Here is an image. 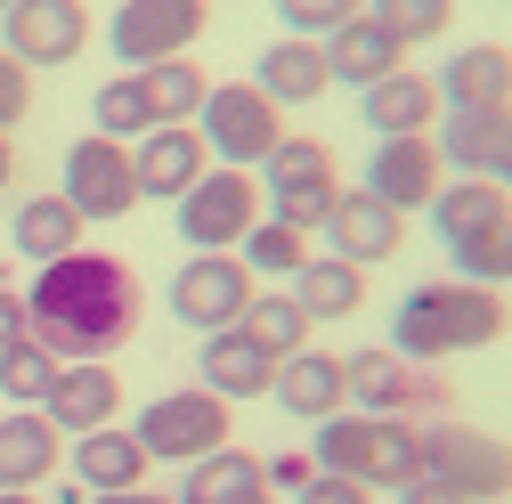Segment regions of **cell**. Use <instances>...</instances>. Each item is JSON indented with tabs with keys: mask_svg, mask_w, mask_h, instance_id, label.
Returning <instances> with one entry per match:
<instances>
[{
	"mask_svg": "<svg viewBox=\"0 0 512 504\" xmlns=\"http://www.w3.org/2000/svg\"><path fill=\"white\" fill-rule=\"evenodd\" d=\"M139 309H147L139 269L82 244V252H66V261H49V269L33 277V293H25V334H33L49 358L82 366V358H114L122 342H131V334H139Z\"/></svg>",
	"mask_w": 512,
	"mask_h": 504,
	"instance_id": "cell-1",
	"label": "cell"
},
{
	"mask_svg": "<svg viewBox=\"0 0 512 504\" xmlns=\"http://www.w3.org/2000/svg\"><path fill=\"white\" fill-rule=\"evenodd\" d=\"M512 309H504V285H464V277H431L399 301L391 318V350L415 358V366H439V358H464V350H488L504 342Z\"/></svg>",
	"mask_w": 512,
	"mask_h": 504,
	"instance_id": "cell-2",
	"label": "cell"
},
{
	"mask_svg": "<svg viewBox=\"0 0 512 504\" xmlns=\"http://www.w3.org/2000/svg\"><path fill=\"white\" fill-rule=\"evenodd\" d=\"M415 431H423V423H407V415H358V407H342V415L317 423L309 464H317V472H342V480H358V488H374V496H399V488L423 472Z\"/></svg>",
	"mask_w": 512,
	"mask_h": 504,
	"instance_id": "cell-3",
	"label": "cell"
},
{
	"mask_svg": "<svg viewBox=\"0 0 512 504\" xmlns=\"http://www.w3.org/2000/svg\"><path fill=\"white\" fill-rule=\"evenodd\" d=\"M131 439L147 448V464H196V456H212V448L236 439V415H228V399H212L204 383H187V391L147 399L139 423H131Z\"/></svg>",
	"mask_w": 512,
	"mask_h": 504,
	"instance_id": "cell-4",
	"label": "cell"
},
{
	"mask_svg": "<svg viewBox=\"0 0 512 504\" xmlns=\"http://www.w3.org/2000/svg\"><path fill=\"white\" fill-rule=\"evenodd\" d=\"M261 179V204H269V220H285V228H317L334 212V196H342V171H334V147L326 139H277L269 147V163L252 171Z\"/></svg>",
	"mask_w": 512,
	"mask_h": 504,
	"instance_id": "cell-5",
	"label": "cell"
},
{
	"mask_svg": "<svg viewBox=\"0 0 512 504\" xmlns=\"http://www.w3.org/2000/svg\"><path fill=\"white\" fill-rule=\"evenodd\" d=\"M196 139L212 147L220 171H261L269 147L285 139V106L261 98L252 82H220V90L204 98V114H196Z\"/></svg>",
	"mask_w": 512,
	"mask_h": 504,
	"instance_id": "cell-6",
	"label": "cell"
},
{
	"mask_svg": "<svg viewBox=\"0 0 512 504\" xmlns=\"http://www.w3.org/2000/svg\"><path fill=\"white\" fill-rule=\"evenodd\" d=\"M212 25V0H122L106 17V49L122 57V74H147L163 57H187Z\"/></svg>",
	"mask_w": 512,
	"mask_h": 504,
	"instance_id": "cell-7",
	"label": "cell"
},
{
	"mask_svg": "<svg viewBox=\"0 0 512 504\" xmlns=\"http://www.w3.org/2000/svg\"><path fill=\"white\" fill-rule=\"evenodd\" d=\"M415 448H423V472H439L447 488H464L472 504H504V496H512V439H496V431L423 423Z\"/></svg>",
	"mask_w": 512,
	"mask_h": 504,
	"instance_id": "cell-8",
	"label": "cell"
},
{
	"mask_svg": "<svg viewBox=\"0 0 512 504\" xmlns=\"http://www.w3.org/2000/svg\"><path fill=\"white\" fill-rule=\"evenodd\" d=\"M179 212V244H196V252H236L244 244V228L261 220V179L252 171H204L187 196L171 204Z\"/></svg>",
	"mask_w": 512,
	"mask_h": 504,
	"instance_id": "cell-9",
	"label": "cell"
},
{
	"mask_svg": "<svg viewBox=\"0 0 512 504\" xmlns=\"http://www.w3.org/2000/svg\"><path fill=\"white\" fill-rule=\"evenodd\" d=\"M244 301H252V269L236 261V252H187L179 277H171V318L179 326H196V334H220L244 318Z\"/></svg>",
	"mask_w": 512,
	"mask_h": 504,
	"instance_id": "cell-10",
	"label": "cell"
},
{
	"mask_svg": "<svg viewBox=\"0 0 512 504\" xmlns=\"http://www.w3.org/2000/svg\"><path fill=\"white\" fill-rule=\"evenodd\" d=\"M82 220H122V212H139V171H131V147L122 139H74L66 147V187H57Z\"/></svg>",
	"mask_w": 512,
	"mask_h": 504,
	"instance_id": "cell-11",
	"label": "cell"
},
{
	"mask_svg": "<svg viewBox=\"0 0 512 504\" xmlns=\"http://www.w3.org/2000/svg\"><path fill=\"white\" fill-rule=\"evenodd\" d=\"M0 17H9L0 49H9L25 74L74 66V57L90 49V9H82V0H17V9H0Z\"/></svg>",
	"mask_w": 512,
	"mask_h": 504,
	"instance_id": "cell-12",
	"label": "cell"
},
{
	"mask_svg": "<svg viewBox=\"0 0 512 504\" xmlns=\"http://www.w3.org/2000/svg\"><path fill=\"white\" fill-rule=\"evenodd\" d=\"M342 383H350V407H358V415H415V407H439V383H431L415 358H399L391 342L350 350V358H342Z\"/></svg>",
	"mask_w": 512,
	"mask_h": 504,
	"instance_id": "cell-13",
	"label": "cell"
},
{
	"mask_svg": "<svg viewBox=\"0 0 512 504\" xmlns=\"http://www.w3.org/2000/svg\"><path fill=\"white\" fill-rule=\"evenodd\" d=\"M439 179H447V163H439L431 131H407V139H374V155H366V196H374V204H391L399 220H407V212H431Z\"/></svg>",
	"mask_w": 512,
	"mask_h": 504,
	"instance_id": "cell-14",
	"label": "cell"
},
{
	"mask_svg": "<svg viewBox=\"0 0 512 504\" xmlns=\"http://www.w3.org/2000/svg\"><path fill=\"white\" fill-rule=\"evenodd\" d=\"M131 171H139V204H179L187 187L212 171V147L196 139V122H155L147 139H131Z\"/></svg>",
	"mask_w": 512,
	"mask_h": 504,
	"instance_id": "cell-15",
	"label": "cell"
},
{
	"mask_svg": "<svg viewBox=\"0 0 512 504\" xmlns=\"http://www.w3.org/2000/svg\"><path fill=\"white\" fill-rule=\"evenodd\" d=\"M431 228H439L447 252H456V244H496L512 228V187L504 179H439Z\"/></svg>",
	"mask_w": 512,
	"mask_h": 504,
	"instance_id": "cell-16",
	"label": "cell"
},
{
	"mask_svg": "<svg viewBox=\"0 0 512 504\" xmlns=\"http://www.w3.org/2000/svg\"><path fill=\"white\" fill-rule=\"evenodd\" d=\"M41 415L57 423V439H82V431H98V423H122V374H114L106 358L57 366V383H49Z\"/></svg>",
	"mask_w": 512,
	"mask_h": 504,
	"instance_id": "cell-17",
	"label": "cell"
},
{
	"mask_svg": "<svg viewBox=\"0 0 512 504\" xmlns=\"http://www.w3.org/2000/svg\"><path fill=\"white\" fill-rule=\"evenodd\" d=\"M326 228V244H334V261H358V269H374V261H391V252L407 244V220L391 212V204H374L366 187H342L334 196V212L317 220Z\"/></svg>",
	"mask_w": 512,
	"mask_h": 504,
	"instance_id": "cell-18",
	"label": "cell"
},
{
	"mask_svg": "<svg viewBox=\"0 0 512 504\" xmlns=\"http://www.w3.org/2000/svg\"><path fill=\"white\" fill-rule=\"evenodd\" d=\"M196 374H204V391H212V399L244 407V399H269V383H277V358H269L261 342H252L244 326H220V334H204Z\"/></svg>",
	"mask_w": 512,
	"mask_h": 504,
	"instance_id": "cell-19",
	"label": "cell"
},
{
	"mask_svg": "<svg viewBox=\"0 0 512 504\" xmlns=\"http://www.w3.org/2000/svg\"><path fill=\"white\" fill-rule=\"evenodd\" d=\"M431 82H439L447 114H496V106H512V49L504 41H472V49L447 57Z\"/></svg>",
	"mask_w": 512,
	"mask_h": 504,
	"instance_id": "cell-20",
	"label": "cell"
},
{
	"mask_svg": "<svg viewBox=\"0 0 512 504\" xmlns=\"http://www.w3.org/2000/svg\"><path fill=\"white\" fill-rule=\"evenodd\" d=\"M57 464H66V439H57V423L41 407H9V415H0V488L41 496V480Z\"/></svg>",
	"mask_w": 512,
	"mask_h": 504,
	"instance_id": "cell-21",
	"label": "cell"
},
{
	"mask_svg": "<svg viewBox=\"0 0 512 504\" xmlns=\"http://www.w3.org/2000/svg\"><path fill=\"white\" fill-rule=\"evenodd\" d=\"M252 90H261V98H277V106H317V98L334 90L326 49H317V41H301V33H277L261 57H252Z\"/></svg>",
	"mask_w": 512,
	"mask_h": 504,
	"instance_id": "cell-22",
	"label": "cell"
},
{
	"mask_svg": "<svg viewBox=\"0 0 512 504\" xmlns=\"http://www.w3.org/2000/svg\"><path fill=\"white\" fill-rule=\"evenodd\" d=\"M269 399H277L285 415H301V423H326V415H342V407H350L342 358H334V350H293V358H277V383H269Z\"/></svg>",
	"mask_w": 512,
	"mask_h": 504,
	"instance_id": "cell-23",
	"label": "cell"
},
{
	"mask_svg": "<svg viewBox=\"0 0 512 504\" xmlns=\"http://www.w3.org/2000/svg\"><path fill=\"white\" fill-rule=\"evenodd\" d=\"M317 49H326V74H334V82H350V90H374L382 74H399V66H407V49L382 33L366 9H358V17H342Z\"/></svg>",
	"mask_w": 512,
	"mask_h": 504,
	"instance_id": "cell-24",
	"label": "cell"
},
{
	"mask_svg": "<svg viewBox=\"0 0 512 504\" xmlns=\"http://www.w3.org/2000/svg\"><path fill=\"white\" fill-rule=\"evenodd\" d=\"M358 114H366L374 139H407V131H431L447 106H439V82L431 74H407L399 66V74H382L374 90H358Z\"/></svg>",
	"mask_w": 512,
	"mask_h": 504,
	"instance_id": "cell-25",
	"label": "cell"
},
{
	"mask_svg": "<svg viewBox=\"0 0 512 504\" xmlns=\"http://www.w3.org/2000/svg\"><path fill=\"white\" fill-rule=\"evenodd\" d=\"M74 480L82 496H122V488H147V448L131 439V423H98L74 439Z\"/></svg>",
	"mask_w": 512,
	"mask_h": 504,
	"instance_id": "cell-26",
	"label": "cell"
},
{
	"mask_svg": "<svg viewBox=\"0 0 512 504\" xmlns=\"http://www.w3.org/2000/svg\"><path fill=\"white\" fill-rule=\"evenodd\" d=\"M179 504H277V488H269L261 456L228 439V448H212V456H196V464H187Z\"/></svg>",
	"mask_w": 512,
	"mask_h": 504,
	"instance_id": "cell-27",
	"label": "cell"
},
{
	"mask_svg": "<svg viewBox=\"0 0 512 504\" xmlns=\"http://www.w3.org/2000/svg\"><path fill=\"white\" fill-rule=\"evenodd\" d=\"M82 228H90V220H82L66 196H25L17 220H9V244L25 252V261L49 269V261H66V252H82Z\"/></svg>",
	"mask_w": 512,
	"mask_h": 504,
	"instance_id": "cell-28",
	"label": "cell"
},
{
	"mask_svg": "<svg viewBox=\"0 0 512 504\" xmlns=\"http://www.w3.org/2000/svg\"><path fill=\"white\" fill-rule=\"evenodd\" d=\"M293 301L309 309V326L317 318H358V309H366V269L334 261V252H309L301 277H293Z\"/></svg>",
	"mask_w": 512,
	"mask_h": 504,
	"instance_id": "cell-29",
	"label": "cell"
},
{
	"mask_svg": "<svg viewBox=\"0 0 512 504\" xmlns=\"http://www.w3.org/2000/svg\"><path fill=\"white\" fill-rule=\"evenodd\" d=\"M236 326H244L252 342H261L269 358H293V350H309V309H301L285 285H277V293H252Z\"/></svg>",
	"mask_w": 512,
	"mask_h": 504,
	"instance_id": "cell-30",
	"label": "cell"
},
{
	"mask_svg": "<svg viewBox=\"0 0 512 504\" xmlns=\"http://www.w3.org/2000/svg\"><path fill=\"white\" fill-rule=\"evenodd\" d=\"M139 82H147L155 122H196V114H204V98H212V74L196 66V57H163V66H147Z\"/></svg>",
	"mask_w": 512,
	"mask_h": 504,
	"instance_id": "cell-31",
	"label": "cell"
},
{
	"mask_svg": "<svg viewBox=\"0 0 512 504\" xmlns=\"http://www.w3.org/2000/svg\"><path fill=\"white\" fill-rule=\"evenodd\" d=\"M236 261H244L252 277H277V285H285V277H301V261H309V236L261 212V220L244 228V244H236Z\"/></svg>",
	"mask_w": 512,
	"mask_h": 504,
	"instance_id": "cell-32",
	"label": "cell"
},
{
	"mask_svg": "<svg viewBox=\"0 0 512 504\" xmlns=\"http://www.w3.org/2000/svg\"><path fill=\"white\" fill-rule=\"evenodd\" d=\"M90 131H98V139H122V147H131V139H147V131H155L147 82H139V74H114V82L98 90V106H90Z\"/></svg>",
	"mask_w": 512,
	"mask_h": 504,
	"instance_id": "cell-33",
	"label": "cell"
},
{
	"mask_svg": "<svg viewBox=\"0 0 512 504\" xmlns=\"http://www.w3.org/2000/svg\"><path fill=\"white\" fill-rule=\"evenodd\" d=\"M366 17L399 49H423V41H439L447 25H456V0H366Z\"/></svg>",
	"mask_w": 512,
	"mask_h": 504,
	"instance_id": "cell-34",
	"label": "cell"
},
{
	"mask_svg": "<svg viewBox=\"0 0 512 504\" xmlns=\"http://www.w3.org/2000/svg\"><path fill=\"white\" fill-rule=\"evenodd\" d=\"M57 366H66V358H49L33 334L9 342V350H0V391H9V407H41L49 383H57Z\"/></svg>",
	"mask_w": 512,
	"mask_h": 504,
	"instance_id": "cell-35",
	"label": "cell"
},
{
	"mask_svg": "<svg viewBox=\"0 0 512 504\" xmlns=\"http://www.w3.org/2000/svg\"><path fill=\"white\" fill-rule=\"evenodd\" d=\"M366 0H277V33H301V41H326L342 17H358Z\"/></svg>",
	"mask_w": 512,
	"mask_h": 504,
	"instance_id": "cell-36",
	"label": "cell"
},
{
	"mask_svg": "<svg viewBox=\"0 0 512 504\" xmlns=\"http://www.w3.org/2000/svg\"><path fill=\"white\" fill-rule=\"evenodd\" d=\"M25 114H33V74L17 66L9 49H0V131H17Z\"/></svg>",
	"mask_w": 512,
	"mask_h": 504,
	"instance_id": "cell-37",
	"label": "cell"
},
{
	"mask_svg": "<svg viewBox=\"0 0 512 504\" xmlns=\"http://www.w3.org/2000/svg\"><path fill=\"white\" fill-rule=\"evenodd\" d=\"M293 504H374V488H358V480H342V472H309V480L293 488Z\"/></svg>",
	"mask_w": 512,
	"mask_h": 504,
	"instance_id": "cell-38",
	"label": "cell"
},
{
	"mask_svg": "<svg viewBox=\"0 0 512 504\" xmlns=\"http://www.w3.org/2000/svg\"><path fill=\"white\" fill-rule=\"evenodd\" d=\"M399 504H472V496H464V488H447L439 472H415V480L399 488Z\"/></svg>",
	"mask_w": 512,
	"mask_h": 504,
	"instance_id": "cell-39",
	"label": "cell"
},
{
	"mask_svg": "<svg viewBox=\"0 0 512 504\" xmlns=\"http://www.w3.org/2000/svg\"><path fill=\"white\" fill-rule=\"evenodd\" d=\"M261 472H269V488H277V504H285V496H293V488H301V480H309L317 464H309V448H301V456H269Z\"/></svg>",
	"mask_w": 512,
	"mask_h": 504,
	"instance_id": "cell-40",
	"label": "cell"
},
{
	"mask_svg": "<svg viewBox=\"0 0 512 504\" xmlns=\"http://www.w3.org/2000/svg\"><path fill=\"white\" fill-rule=\"evenodd\" d=\"M9 342H25V293L0 285V350H9Z\"/></svg>",
	"mask_w": 512,
	"mask_h": 504,
	"instance_id": "cell-41",
	"label": "cell"
},
{
	"mask_svg": "<svg viewBox=\"0 0 512 504\" xmlns=\"http://www.w3.org/2000/svg\"><path fill=\"white\" fill-rule=\"evenodd\" d=\"M488 179H504V187H512V114H504V139H496V163H488Z\"/></svg>",
	"mask_w": 512,
	"mask_h": 504,
	"instance_id": "cell-42",
	"label": "cell"
},
{
	"mask_svg": "<svg viewBox=\"0 0 512 504\" xmlns=\"http://www.w3.org/2000/svg\"><path fill=\"white\" fill-rule=\"evenodd\" d=\"M82 504H179V496H147V488H122V496H82Z\"/></svg>",
	"mask_w": 512,
	"mask_h": 504,
	"instance_id": "cell-43",
	"label": "cell"
},
{
	"mask_svg": "<svg viewBox=\"0 0 512 504\" xmlns=\"http://www.w3.org/2000/svg\"><path fill=\"white\" fill-rule=\"evenodd\" d=\"M9 179H17V139L0 131V187H9Z\"/></svg>",
	"mask_w": 512,
	"mask_h": 504,
	"instance_id": "cell-44",
	"label": "cell"
},
{
	"mask_svg": "<svg viewBox=\"0 0 512 504\" xmlns=\"http://www.w3.org/2000/svg\"><path fill=\"white\" fill-rule=\"evenodd\" d=\"M0 504H41V496H25V488H0Z\"/></svg>",
	"mask_w": 512,
	"mask_h": 504,
	"instance_id": "cell-45",
	"label": "cell"
},
{
	"mask_svg": "<svg viewBox=\"0 0 512 504\" xmlns=\"http://www.w3.org/2000/svg\"><path fill=\"white\" fill-rule=\"evenodd\" d=\"M504 285H512V228H504Z\"/></svg>",
	"mask_w": 512,
	"mask_h": 504,
	"instance_id": "cell-46",
	"label": "cell"
},
{
	"mask_svg": "<svg viewBox=\"0 0 512 504\" xmlns=\"http://www.w3.org/2000/svg\"><path fill=\"white\" fill-rule=\"evenodd\" d=\"M0 9H17V0H0Z\"/></svg>",
	"mask_w": 512,
	"mask_h": 504,
	"instance_id": "cell-47",
	"label": "cell"
}]
</instances>
